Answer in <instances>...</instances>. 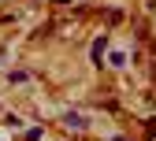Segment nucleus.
<instances>
[{
    "instance_id": "2",
    "label": "nucleus",
    "mask_w": 156,
    "mask_h": 141,
    "mask_svg": "<svg viewBox=\"0 0 156 141\" xmlns=\"http://www.w3.org/2000/svg\"><path fill=\"white\" fill-rule=\"evenodd\" d=\"M115 141H123V137H115Z\"/></svg>"
},
{
    "instance_id": "1",
    "label": "nucleus",
    "mask_w": 156,
    "mask_h": 141,
    "mask_svg": "<svg viewBox=\"0 0 156 141\" xmlns=\"http://www.w3.org/2000/svg\"><path fill=\"white\" fill-rule=\"evenodd\" d=\"M63 123H67L71 130H86V119H82V115H74V111H71V115L63 119Z\"/></svg>"
}]
</instances>
